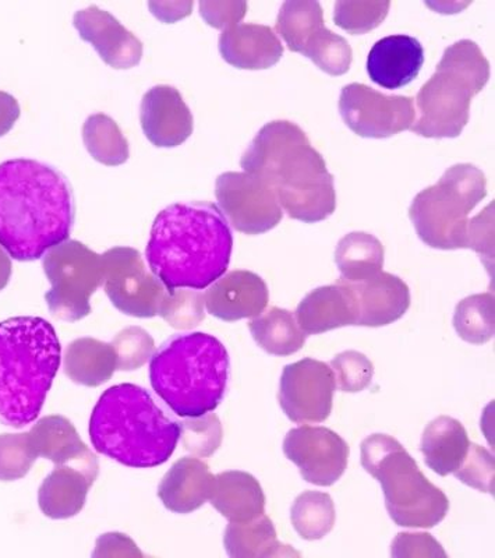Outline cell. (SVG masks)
<instances>
[{"mask_svg": "<svg viewBox=\"0 0 495 558\" xmlns=\"http://www.w3.org/2000/svg\"><path fill=\"white\" fill-rule=\"evenodd\" d=\"M246 2H200V16L209 27L227 29L246 16Z\"/></svg>", "mask_w": 495, "mask_h": 558, "instance_id": "obj_46", "label": "cell"}, {"mask_svg": "<svg viewBox=\"0 0 495 558\" xmlns=\"http://www.w3.org/2000/svg\"><path fill=\"white\" fill-rule=\"evenodd\" d=\"M364 471L379 482L389 517L403 527H434L449 510L442 488L419 470L401 442L387 435H373L360 446Z\"/></svg>", "mask_w": 495, "mask_h": 558, "instance_id": "obj_8", "label": "cell"}, {"mask_svg": "<svg viewBox=\"0 0 495 558\" xmlns=\"http://www.w3.org/2000/svg\"><path fill=\"white\" fill-rule=\"evenodd\" d=\"M487 196V181L479 168L459 163L437 184L420 192L409 208L422 242L439 251L468 248L469 214Z\"/></svg>", "mask_w": 495, "mask_h": 558, "instance_id": "obj_9", "label": "cell"}, {"mask_svg": "<svg viewBox=\"0 0 495 558\" xmlns=\"http://www.w3.org/2000/svg\"><path fill=\"white\" fill-rule=\"evenodd\" d=\"M29 442L37 457L55 465H69L86 473L93 482L98 476V461L80 438L76 427L67 417L47 416L28 432Z\"/></svg>", "mask_w": 495, "mask_h": 558, "instance_id": "obj_20", "label": "cell"}, {"mask_svg": "<svg viewBox=\"0 0 495 558\" xmlns=\"http://www.w3.org/2000/svg\"><path fill=\"white\" fill-rule=\"evenodd\" d=\"M267 283L252 271H232L217 279L204 293V305L212 316L233 323L258 317L268 306Z\"/></svg>", "mask_w": 495, "mask_h": 558, "instance_id": "obj_19", "label": "cell"}, {"mask_svg": "<svg viewBox=\"0 0 495 558\" xmlns=\"http://www.w3.org/2000/svg\"><path fill=\"white\" fill-rule=\"evenodd\" d=\"M469 446L468 432L462 423L454 417L439 416L424 430L420 450L430 470L447 476L461 466Z\"/></svg>", "mask_w": 495, "mask_h": 558, "instance_id": "obj_26", "label": "cell"}, {"mask_svg": "<svg viewBox=\"0 0 495 558\" xmlns=\"http://www.w3.org/2000/svg\"><path fill=\"white\" fill-rule=\"evenodd\" d=\"M214 480L207 463L184 457L173 463L159 483L158 497L174 514H190L209 500Z\"/></svg>", "mask_w": 495, "mask_h": 558, "instance_id": "obj_24", "label": "cell"}, {"mask_svg": "<svg viewBox=\"0 0 495 558\" xmlns=\"http://www.w3.org/2000/svg\"><path fill=\"white\" fill-rule=\"evenodd\" d=\"M93 483L86 473L76 468L57 466L39 487V508L44 515L52 520H68L77 515L86 505Z\"/></svg>", "mask_w": 495, "mask_h": 558, "instance_id": "obj_27", "label": "cell"}, {"mask_svg": "<svg viewBox=\"0 0 495 558\" xmlns=\"http://www.w3.org/2000/svg\"><path fill=\"white\" fill-rule=\"evenodd\" d=\"M229 380V355L209 333L192 332L165 342L149 362V381L179 417L217 410Z\"/></svg>", "mask_w": 495, "mask_h": 558, "instance_id": "obj_6", "label": "cell"}, {"mask_svg": "<svg viewBox=\"0 0 495 558\" xmlns=\"http://www.w3.org/2000/svg\"><path fill=\"white\" fill-rule=\"evenodd\" d=\"M215 196L227 221L246 235H263L282 221L283 211L273 189L254 174H219Z\"/></svg>", "mask_w": 495, "mask_h": 558, "instance_id": "obj_12", "label": "cell"}, {"mask_svg": "<svg viewBox=\"0 0 495 558\" xmlns=\"http://www.w3.org/2000/svg\"><path fill=\"white\" fill-rule=\"evenodd\" d=\"M240 167L273 189L292 219L316 223L337 208L334 177L306 133L293 122L274 121L254 137Z\"/></svg>", "mask_w": 495, "mask_h": 558, "instance_id": "obj_3", "label": "cell"}, {"mask_svg": "<svg viewBox=\"0 0 495 558\" xmlns=\"http://www.w3.org/2000/svg\"><path fill=\"white\" fill-rule=\"evenodd\" d=\"M73 26L77 29L80 38L92 44L108 66L128 70L142 62V41L124 28L111 13L98 7L79 10L74 14Z\"/></svg>", "mask_w": 495, "mask_h": 558, "instance_id": "obj_16", "label": "cell"}, {"mask_svg": "<svg viewBox=\"0 0 495 558\" xmlns=\"http://www.w3.org/2000/svg\"><path fill=\"white\" fill-rule=\"evenodd\" d=\"M28 432L0 436V481L14 482L26 476L37 461Z\"/></svg>", "mask_w": 495, "mask_h": 558, "instance_id": "obj_40", "label": "cell"}, {"mask_svg": "<svg viewBox=\"0 0 495 558\" xmlns=\"http://www.w3.org/2000/svg\"><path fill=\"white\" fill-rule=\"evenodd\" d=\"M494 473L493 453L482 446L470 442L467 457L454 475L469 487L494 495Z\"/></svg>", "mask_w": 495, "mask_h": 558, "instance_id": "obj_43", "label": "cell"}, {"mask_svg": "<svg viewBox=\"0 0 495 558\" xmlns=\"http://www.w3.org/2000/svg\"><path fill=\"white\" fill-rule=\"evenodd\" d=\"M291 521L302 539H323L337 521L333 497L323 492L302 493L293 502Z\"/></svg>", "mask_w": 495, "mask_h": 558, "instance_id": "obj_34", "label": "cell"}, {"mask_svg": "<svg viewBox=\"0 0 495 558\" xmlns=\"http://www.w3.org/2000/svg\"><path fill=\"white\" fill-rule=\"evenodd\" d=\"M232 251V229L217 204L177 203L154 219L146 257L168 292L202 291L225 276Z\"/></svg>", "mask_w": 495, "mask_h": 558, "instance_id": "obj_2", "label": "cell"}, {"mask_svg": "<svg viewBox=\"0 0 495 558\" xmlns=\"http://www.w3.org/2000/svg\"><path fill=\"white\" fill-rule=\"evenodd\" d=\"M204 307L202 293L190 289H174L165 295L158 316L173 328L189 330L204 320Z\"/></svg>", "mask_w": 495, "mask_h": 558, "instance_id": "obj_38", "label": "cell"}, {"mask_svg": "<svg viewBox=\"0 0 495 558\" xmlns=\"http://www.w3.org/2000/svg\"><path fill=\"white\" fill-rule=\"evenodd\" d=\"M60 362L58 333L45 318L0 323V423L22 428L37 421Z\"/></svg>", "mask_w": 495, "mask_h": 558, "instance_id": "obj_5", "label": "cell"}, {"mask_svg": "<svg viewBox=\"0 0 495 558\" xmlns=\"http://www.w3.org/2000/svg\"><path fill=\"white\" fill-rule=\"evenodd\" d=\"M140 122L148 142L158 148H174L193 134L194 119L179 89L157 86L143 97Z\"/></svg>", "mask_w": 495, "mask_h": 558, "instance_id": "obj_17", "label": "cell"}, {"mask_svg": "<svg viewBox=\"0 0 495 558\" xmlns=\"http://www.w3.org/2000/svg\"><path fill=\"white\" fill-rule=\"evenodd\" d=\"M10 277H12V260H10L9 254L0 247V291L8 287Z\"/></svg>", "mask_w": 495, "mask_h": 558, "instance_id": "obj_49", "label": "cell"}, {"mask_svg": "<svg viewBox=\"0 0 495 558\" xmlns=\"http://www.w3.org/2000/svg\"><path fill=\"white\" fill-rule=\"evenodd\" d=\"M394 558L447 557L442 545L430 533H399L391 546Z\"/></svg>", "mask_w": 495, "mask_h": 558, "instance_id": "obj_45", "label": "cell"}, {"mask_svg": "<svg viewBox=\"0 0 495 558\" xmlns=\"http://www.w3.org/2000/svg\"><path fill=\"white\" fill-rule=\"evenodd\" d=\"M254 341L274 356H291L304 347L306 333L300 330L297 317L285 308L271 307L249 323Z\"/></svg>", "mask_w": 495, "mask_h": 558, "instance_id": "obj_30", "label": "cell"}, {"mask_svg": "<svg viewBox=\"0 0 495 558\" xmlns=\"http://www.w3.org/2000/svg\"><path fill=\"white\" fill-rule=\"evenodd\" d=\"M218 47L225 62L242 70L273 68L283 54L278 35L262 24H237L224 29Z\"/></svg>", "mask_w": 495, "mask_h": 558, "instance_id": "obj_22", "label": "cell"}, {"mask_svg": "<svg viewBox=\"0 0 495 558\" xmlns=\"http://www.w3.org/2000/svg\"><path fill=\"white\" fill-rule=\"evenodd\" d=\"M454 327L463 341L473 345L493 340L495 332V302L492 292L463 299L455 308Z\"/></svg>", "mask_w": 495, "mask_h": 558, "instance_id": "obj_35", "label": "cell"}, {"mask_svg": "<svg viewBox=\"0 0 495 558\" xmlns=\"http://www.w3.org/2000/svg\"><path fill=\"white\" fill-rule=\"evenodd\" d=\"M302 54L329 76H342L348 73L353 59L352 48L347 39L327 27L318 29L309 39Z\"/></svg>", "mask_w": 495, "mask_h": 558, "instance_id": "obj_36", "label": "cell"}, {"mask_svg": "<svg viewBox=\"0 0 495 558\" xmlns=\"http://www.w3.org/2000/svg\"><path fill=\"white\" fill-rule=\"evenodd\" d=\"M337 390L328 363L306 357L285 366L279 383V403L294 423H322L333 412Z\"/></svg>", "mask_w": 495, "mask_h": 558, "instance_id": "obj_14", "label": "cell"}, {"mask_svg": "<svg viewBox=\"0 0 495 558\" xmlns=\"http://www.w3.org/2000/svg\"><path fill=\"white\" fill-rule=\"evenodd\" d=\"M118 371L112 343L80 338L70 343L64 356V372L70 380L86 387H99L111 380Z\"/></svg>", "mask_w": 495, "mask_h": 558, "instance_id": "obj_28", "label": "cell"}, {"mask_svg": "<svg viewBox=\"0 0 495 558\" xmlns=\"http://www.w3.org/2000/svg\"><path fill=\"white\" fill-rule=\"evenodd\" d=\"M389 2H337L334 22L339 28L353 35L366 34L377 28L388 16Z\"/></svg>", "mask_w": 495, "mask_h": 558, "instance_id": "obj_37", "label": "cell"}, {"mask_svg": "<svg viewBox=\"0 0 495 558\" xmlns=\"http://www.w3.org/2000/svg\"><path fill=\"white\" fill-rule=\"evenodd\" d=\"M488 78L490 63L476 43L462 39L451 45L418 94L419 118L410 131L426 138L461 136L469 122L470 102Z\"/></svg>", "mask_w": 495, "mask_h": 558, "instance_id": "obj_7", "label": "cell"}, {"mask_svg": "<svg viewBox=\"0 0 495 558\" xmlns=\"http://www.w3.org/2000/svg\"><path fill=\"white\" fill-rule=\"evenodd\" d=\"M105 292L119 312L149 318L161 311L167 288L146 268L132 247H113L102 254Z\"/></svg>", "mask_w": 495, "mask_h": 558, "instance_id": "obj_11", "label": "cell"}, {"mask_svg": "<svg viewBox=\"0 0 495 558\" xmlns=\"http://www.w3.org/2000/svg\"><path fill=\"white\" fill-rule=\"evenodd\" d=\"M184 450H188L200 458L212 457L221 447L224 430L221 421L217 415L207 413L200 417H188V421L180 423Z\"/></svg>", "mask_w": 495, "mask_h": 558, "instance_id": "obj_39", "label": "cell"}, {"mask_svg": "<svg viewBox=\"0 0 495 558\" xmlns=\"http://www.w3.org/2000/svg\"><path fill=\"white\" fill-rule=\"evenodd\" d=\"M339 112L350 131L366 138L393 137L410 131L416 121L413 98L384 96L358 83L342 88Z\"/></svg>", "mask_w": 495, "mask_h": 558, "instance_id": "obj_13", "label": "cell"}, {"mask_svg": "<svg viewBox=\"0 0 495 558\" xmlns=\"http://www.w3.org/2000/svg\"><path fill=\"white\" fill-rule=\"evenodd\" d=\"M329 367L333 368L335 386L342 392H362L373 381V363L358 351L338 353L329 362Z\"/></svg>", "mask_w": 495, "mask_h": 558, "instance_id": "obj_41", "label": "cell"}, {"mask_svg": "<svg viewBox=\"0 0 495 558\" xmlns=\"http://www.w3.org/2000/svg\"><path fill=\"white\" fill-rule=\"evenodd\" d=\"M76 218L72 186L62 172L34 159L0 163V247L34 262L69 241Z\"/></svg>", "mask_w": 495, "mask_h": 558, "instance_id": "obj_1", "label": "cell"}, {"mask_svg": "<svg viewBox=\"0 0 495 558\" xmlns=\"http://www.w3.org/2000/svg\"><path fill=\"white\" fill-rule=\"evenodd\" d=\"M193 4V2H149L148 8L162 23L173 24L192 14Z\"/></svg>", "mask_w": 495, "mask_h": 558, "instance_id": "obj_47", "label": "cell"}, {"mask_svg": "<svg viewBox=\"0 0 495 558\" xmlns=\"http://www.w3.org/2000/svg\"><path fill=\"white\" fill-rule=\"evenodd\" d=\"M45 276L51 289L45 293L49 312L74 323L92 313V296L104 286L102 256L79 241H67L45 253Z\"/></svg>", "mask_w": 495, "mask_h": 558, "instance_id": "obj_10", "label": "cell"}, {"mask_svg": "<svg viewBox=\"0 0 495 558\" xmlns=\"http://www.w3.org/2000/svg\"><path fill=\"white\" fill-rule=\"evenodd\" d=\"M118 357V371H137L146 365L155 351L154 340L146 330L129 327L120 331L112 342Z\"/></svg>", "mask_w": 495, "mask_h": 558, "instance_id": "obj_42", "label": "cell"}, {"mask_svg": "<svg viewBox=\"0 0 495 558\" xmlns=\"http://www.w3.org/2000/svg\"><path fill=\"white\" fill-rule=\"evenodd\" d=\"M88 432L99 453L144 470L162 465L172 457L182 426L165 415L146 388L119 384L99 398Z\"/></svg>", "mask_w": 495, "mask_h": 558, "instance_id": "obj_4", "label": "cell"}, {"mask_svg": "<svg viewBox=\"0 0 495 558\" xmlns=\"http://www.w3.org/2000/svg\"><path fill=\"white\" fill-rule=\"evenodd\" d=\"M283 452L297 463L302 477L316 486H333L348 468L349 446L327 427L292 428L283 440Z\"/></svg>", "mask_w": 495, "mask_h": 558, "instance_id": "obj_15", "label": "cell"}, {"mask_svg": "<svg viewBox=\"0 0 495 558\" xmlns=\"http://www.w3.org/2000/svg\"><path fill=\"white\" fill-rule=\"evenodd\" d=\"M294 317L306 336L357 326L352 293L342 281L314 289L299 303Z\"/></svg>", "mask_w": 495, "mask_h": 558, "instance_id": "obj_23", "label": "cell"}, {"mask_svg": "<svg viewBox=\"0 0 495 558\" xmlns=\"http://www.w3.org/2000/svg\"><path fill=\"white\" fill-rule=\"evenodd\" d=\"M468 248L482 256L488 270L494 267V203L478 217L469 219Z\"/></svg>", "mask_w": 495, "mask_h": 558, "instance_id": "obj_44", "label": "cell"}, {"mask_svg": "<svg viewBox=\"0 0 495 558\" xmlns=\"http://www.w3.org/2000/svg\"><path fill=\"white\" fill-rule=\"evenodd\" d=\"M209 502L231 522L252 521L264 514L265 496L256 477L229 471L215 476Z\"/></svg>", "mask_w": 495, "mask_h": 558, "instance_id": "obj_25", "label": "cell"}, {"mask_svg": "<svg viewBox=\"0 0 495 558\" xmlns=\"http://www.w3.org/2000/svg\"><path fill=\"white\" fill-rule=\"evenodd\" d=\"M424 64V49L416 38L391 35L379 39L367 58V73L373 83L398 89L412 83Z\"/></svg>", "mask_w": 495, "mask_h": 558, "instance_id": "obj_21", "label": "cell"}, {"mask_svg": "<svg viewBox=\"0 0 495 558\" xmlns=\"http://www.w3.org/2000/svg\"><path fill=\"white\" fill-rule=\"evenodd\" d=\"M22 109L17 99L9 93L0 92V137L12 131L14 123L19 121Z\"/></svg>", "mask_w": 495, "mask_h": 558, "instance_id": "obj_48", "label": "cell"}, {"mask_svg": "<svg viewBox=\"0 0 495 558\" xmlns=\"http://www.w3.org/2000/svg\"><path fill=\"white\" fill-rule=\"evenodd\" d=\"M384 256L383 243L376 236L352 232L339 241L335 263L342 281L359 282L383 271Z\"/></svg>", "mask_w": 495, "mask_h": 558, "instance_id": "obj_31", "label": "cell"}, {"mask_svg": "<svg viewBox=\"0 0 495 558\" xmlns=\"http://www.w3.org/2000/svg\"><path fill=\"white\" fill-rule=\"evenodd\" d=\"M325 27L322 4L312 0H289L277 19V33L292 52L302 53L309 39Z\"/></svg>", "mask_w": 495, "mask_h": 558, "instance_id": "obj_33", "label": "cell"}, {"mask_svg": "<svg viewBox=\"0 0 495 558\" xmlns=\"http://www.w3.org/2000/svg\"><path fill=\"white\" fill-rule=\"evenodd\" d=\"M224 546L232 558L299 556V553L278 542L274 522L264 514L252 521L229 523L225 530Z\"/></svg>", "mask_w": 495, "mask_h": 558, "instance_id": "obj_29", "label": "cell"}, {"mask_svg": "<svg viewBox=\"0 0 495 558\" xmlns=\"http://www.w3.org/2000/svg\"><path fill=\"white\" fill-rule=\"evenodd\" d=\"M83 142L89 156L107 167H119L130 157L129 142L108 114L95 113L83 126Z\"/></svg>", "mask_w": 495, "mask_h": 558, "instance_id": "obj_32", "label": "cell"}, {"mask_svg": "<svg viewBox=\"0 0 495 558\" xmlns=\"http://www.w3.org/2000/svg\"><path fill=\"white\" fill-rule=\"evenodd\" d=\"M342 282L352 293L357 308V326H388L398 322L409 311V287L403 279L393 274L382 271L363 281Z\"/></svg>", "mask_w": 495, "mask_h": 558, "instance_id": "obj_18", "label": "cell"}]
</instances>
